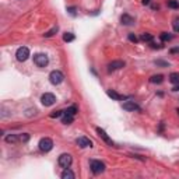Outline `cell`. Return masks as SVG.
<instances>
[{
	"instance_id": "obj_29",
	"label": "cell",
	"mask_w": 179,
	"mask_h": 179,
	"mask_svg": "<svg viewBox=\"0 0 179 179\" xmlns=\"http://www.w3.org/2000/svg\"><path fill=\"white\" fill-rule=\"evenodd\" d=\"M127 38H129V41H130V42H134V44H137V42H139V38H137L134 34H129V37H127Z\"/></svg>"
},
{
	"instance_id": "obj_16",
	"label": "cell",
	"mask_w": 179,
	"mask_h": 179,
	"mask_svg": "<svg viewBox=\"0 0 179 179\" xmlns=\"http://www.w3.org/2000/svg\"><path fill=\"white\" fill-rule=\"evenodd\" d=\"M162 81H164L162 74H156V76H151L150 77V83H153V84H161Z\"/></svg>"
},
{
	"instance_id": "obj_31",
	"label": "cell",
	"mask_w": 179,
	"mask_h": 179,
	"mask_svg": "<svg viewBox=\"0 0 179 179\" xmlns=\"http://www.w3.org/2000/svg\"><path fill=\"white\" fill-rule=\"evenodd\" d=\"M150 1H151V0H141V3H143L144 6H146V4H150Z\"/></svg>"
},
{
	"instance_id": "obj_6",
	"label": "cell",
	"mask_w": 179,
	"mask_h": 179,
	"mask_svg": "<svg viewBox=\"0 0 179 179\" xmlns=\"http://www.w3.org/2000/svg\"><path fill=\"white\" fill-rule=\"evenodd\" d=\"M16 57H17L18 62H25V60L30 57V49H28L27 46L18 48L17 52H16Z\"/></svg>"
},
{
	"instance_id": "obj_4",
	"label": "cell",
	"mask_w": 179,
	"mask_h": 179,
	"mask_svg": "<svg viewBox=\"0 0 179 179\" xmlns=\"http://www.w3.org/2000/svg\"><path fill=\"white\" fill-rule=\"evenodd\" d=\"M38 146H39V150H41V151L48 153V151H50V150L53 148V141H52V139H49V137H44V139L39 140Z\"/></svg>"
},
{
	"instance_id": "obj_14",
	"label": "cell",
	"mask_w": 179,
	"mask_h": 179,
	"mask_svg": "<svg viewBox=\"0 0 179 179\" xmlns=\"http://www.w3.org/2000/svg\"><path fill=\"white\" fill-rule=\"evenodd\" d=\"M60 178H62V179H74V178H76V175H74V172L71 171V169H69V168H64V171L62 172Z\"/></svg>"
},
{
	"instance_id": "obj_9",
	"label": "cell",
	"mask_w": 179,
	"mask_h": 179,
	"mask_svg": "<svg viewBox=\"0 0 179 179\" xmlns=\"http://www.w3.org/2000/svg\"><path fill=\"white\" fill-rule=\"evenodd\" d=\"M123 109L125 111H127V112H134V111H141V108L136 104L134 101H126V102H123Z\"/></svg>"
},
{
	"instance_id": "obj_12",
	"label": "cell",
	"mask_w": 179,
	"mask_h": 179,
	"mask_svg": "<svg viewBox=\"0 0 179 179\" xmlns=\"http://www.w3.org/2000/svg\"><path fill=\"white\" fill-rule=\"evenodd\" d=\"M106 95H108L109 98L115 100V101H120V100H125V97H123V95L117 94L116 91H113V90H106Z\"/></svg>"
},
{
	"instance_id": "obj_25",
	"label": "cell",
	"mask_w": 179,
	"mask_h": 179,
	"mask_svg": "<svg viewBox=\"0 0 179 179\" xmlns=\"http://www.w3.org/2000/svg\"><path fill=\"white\" fill-rule=\"evenodd\" d=\"M20 140L23 141V143H27V141L30 140V134H28V133H23V134L20 136Z\"/></svg>"
},
{
	"instance_id": "obj_32",
	"label": "cell",
	"mask_w": 179,
	"mask_h": 179,
	"mask_svg": "<svg viewBox=\"0 0 179 179\" xmlns=\"http://www.w3.org/2000/svg\"><path fill=\"white\" fill-rule=\"evenodd\" d=\"M172 91H179V84H178V86L173 87V88H172Z\"/></svg>"
},
{
	"instance_id": "obj_19",
	"label": "cell",
	"mask_w": 179,
	"mask_h": 179,
	"mask_svg": "<svg viewBox=\"0 0 179 179\" xmlns=\"http://www.w3.org/2000/svg\"><path fill=\"white\" fill-rule=\"evenodd\" d=\"M169 81H171L172 84L178 86L179 84V73H171V74H169Z\"/></svg>"
},
{
	"instance_id": "obj_24",
	"label": "cell",
	"mask_w": 179,
	"mask_h": 179,
	"mask_svg": "<svg viewBox=\"0 0 179 179\" xmlns=\"http://www.w3.org/2000/svg\"><path fill=\"white\" fill-rule=\"evenodd\" d=\"M168 7L179 8V1H178V0H168Z\"/></svg>"
},
{
	"instance_id": "obj_17",
	"label": "cell",
	"mask_w": 179,
	"mask_h": 179,
	"mask_svg": "<svg viewBox=\"0 0 179 179\" xmlns=\"http://www.w3.org/2000/svg\"><path fill=\"white\" fill-rule=\"evenodd\" d=\"M57 31H59V27H57V25H55L53 28H50L49 31H46L45 34H44V37H45V38H50V37H53Z\"/></svg>"
},
{
	"instance_id": "obj_27",
	"label": "cell",
	"mask_w": 179,
	"mask_h": 179,
	"mask_svg": "<svg viewBox=\"0 0 179 179\" xmlns=\"http://www.w3.org/2000/svg\"><path fill=\"white\" fill-rule=\"evenodd\" d=\"M172 25H173V31L179 32V18H175L173 23H172Z\"/></svg>"
},
{
	"instance_id": "obj_21",
	"label": "cell",
	"mask_w": 179,
	"mask_h": 179,
	"mask_svg": "<svg viewBox=\"0 0 179 179\" xmlns=\"http://www.w3.org/2000/svg\"><path fill=\"white\" fill-rule=\"evenodd\" d=\"M160 38H161V41H162V42H167V41H171V39L173 38V35H172V34H169V32H161Z\"/></svg>"
},
{
	"instance_id": "obj_2",
	"label": "cell",
	"mask_w": 179,
	"mask_h": 179,
	"mask_svg": "<svg viewBox=\"0 0 179 179\" xmlns=\"http://www.w3.org/2000/svg\"><path fill=\"white\" fill-rule=\"evenodd\" d=\"M90 168H91V172L94 175H100L105 171V164L102 161H98V160H93V161H90Z\"/></svg>"
},
{
	"instance_id": "obj_11",
	"label": "cell",
	"mask_w": 179,
	"mask_h": 179,
	"mask_svg": "<svg viewBox=\"0 0 179 179\" xmlns=\"http://www.w3.org/2000/svg\"><path fill=\"white\" fill-rule=\"evenodd\" d=\"M77 144L80 146L81 148H87V147H93V141L90 140L88 137H78L77 139Z\"/></svg>"
},
{
	"instance_id": "obj_26",
	"label": "cell",
	"mask_w": 179,
	"mask_h": 179,
	"mask_svg": "<svg viewBox=\"0 0 179 179\" xmlns=\"http://www.w3.org/2000/svg\"><path fill=\"white\" fill-rule=\"evenodd\" d=\"M154 63H156L157 66H161V67H168V66H169V63H168V62H164V60H156Z\"/></svg>"
},
{
	"instance_id": "obj_15",
	"label": "cell",
	"mask_w": 179,
	"mask_h": 179,
	"mask_svg": "<svg viewBox=\"0 0 179 179\" xmlns=\"http://www.w3.org/2000/svg\"><path fill=\"white\" fill-rule=\"evenodd\" d=\"M78 112V108L76 106V105H71V106H69L67 109H64L63 111V113L64 115H71V116H76V113Z\"/></svg>"
},
{
	"instance_id": "obj_5",
	"label": "cell",
	"mask_w": 179,
	"mask_h": 179,
	"mask_svg": "<svg viewBox=\"0 0 179 179\" xmlns=\"http://www.w3.org/2000/svg\"><path fill=\"white\" fill-rule=\"evenodd\" d=\"M57 162H59V165L62 167L63 169H64V168H70L71 162H73V158H71L70 154H66V153H64V154H60V156H59Z\"/></svg>"
},
{
	"instance_id": "obj_22",
	"label": "cell",
	"mask_w": 179,
	"mask_h": 179,
	"mask_svg": "<svg viewBox=\"0 0 179 179\" xmlns=\"http://www.w3.org/2000/svg\"><path fill=\"white\" fill-rule=\"evenodd\" d=\"M76 37H74V34H71V32H66L64 35H63V41L64 42H71V41H74Z\"/></svg>"
},
{
	"instance_id": "obj_1",
	"label": "cell",
	"mask_w": 179,
	"mask_h": 179,
	"mask_svg": "<svg viewBox=\"0 0 179 179\" xmlns=\"http://www.w3.org/2000/svg\"><path fill=\"white\" fill-rule=\"evenodd\" d=\"M63 80H64V74L60 70H53L49 73V81L53 84V86H59L62 84Z\"/></svg>"
},
{
	"instance_id": "obj_34",
	"label": "cell",
	"mask_w": 179,
	"mask_h": 179,
	"mask_svg": "<svg viewBox=\"0 0 179 179\" xmlns=\"http://www.w3.org/2000/svg\"><path fill=\"white\" fill-rule=\"evenodd\" d=\"M176 112H178V113H179V109H178V111H176Z\"/></svg>"
},
{
	"instance_id": "obj_28",
	"label": "cell",
	"mask_w": 179,
	"mask_h": 179,
	"mask_svg": "<svg viewBox=\"0 0 179 179\" xmlns=\"http://www.w3.org/2000/svg\"><path fill=\"white\" fill-rule=\"evenodd\" d=\"M63 116V111H55L50 113V117H60Z\"/></svg>"
},
{
	"instance_id": "obj_20",
	"label": "cell",
	"mask_w": 179,
	"mask_h": 179,
	"mask_svg": "<svg viewBox=\"0 0 179 179\" xmlns=\"http://www.w3.org/2000/svg\"><path fill=\"white\" fill-rule=\"evenodd\" d=\"M73 120H74V116H71V115H64V113H63L62 123H64V125H70V123H73Z\"/></svg>"
},
{
	"instance_id": "obj_13",
	"label": "cell",
	"mask_w": 179,
	"mask_h": 179,
	"mask_svg": "<svg viewBox=\"0 0 179 179\" xmlns=\"http://www.w3.org/2000/svg\"><path fill=\"white\" fill-rule=\"evenodd\" d=\"M120 23L123 24V25H132L134 23V18L132 16H129V14H123V16L120 17Z\"/></svg>"
},
{
	"instance_id": "obj_33",
	"label": "cell",
	"mask_w": 179,
	"mask_h": 179,
	"mask_svg": "<svg viewBox=\"0 0 179 179\" xmlns=\"http://www.w3.org/2000/svg\"><path fill=\"white\" fill-rule=\"evenodd\" d=\"M172 53H175V52H179V48H175V49H171Z\"/></svg>"
},
{
	"instance_id": "obj_7",
	"label": "cell",
	"mask_w": 179,
	"mask_h": 179,
	"mask_svg": "<svg viewBox=\"0 0 179 179\" xmlns=\"http://www.w3.org/2000/svg\"><path fill=\"white\" fill-rule=\"evenodd\" d=\"M41 102H42V105H45V106H52L55 102H56V98H55L53 94L45 93L41 97Z\"/></svg>"
},
{
	"instance_id": "obj_10",
	"label": "cell",
	"mask_w": 179,
	"mask_h": 179,
	"mask_svg": "<svg viewBox=\"0 0 179 179\" xmlns=\"http://www.w3.org/2000/svg\"><path fill=\"white\" fill-rule=\"evenodd\" d=\"M122 67H125V62L123 60H113V62H111L108 64V71H115V70H119V69H122Z\"/></svg>"
},
{
	"instance_id": "obj_30",
	"label": "cell",
	"mask_w": 179,
	"mask_h": 179,
	"mask_svg": "<svg viewBox=\"0 0 179 179\" xmlns=\"http://www.w3.org/2000/svg\"><path fill=\"white\" fill-rule=\"evenodd\" d=\"M67 11L70 13L71 16H76V7H69L67 8Z\"/></svg>"
},
{
	"instance_id": "obj_18",
	"label": "cell",
	"mask_w": 179,
	"mask_h": 179,
	"mask_svg": "<svg viewBox=\"0 0 179 179\" xmlns=\"http://www.w3.org/2000/svg\"><path fill=\"white\" fill-rule=\"evenodd\" d=\"M18 140H20V136H17V134H8V136H6V141L11 143V144L17 143Z\"/></svg>"
},
{
	"instance_id": "obj_3",
	"label": "cell",
	"mask_w": 179,
	"mask_h": 179,
	"mask_svg": "<svg viewBox=\"0 0 179 179\" xmlns=\"http://www.w3.org/2000/svg\"><path fill=\"white\" fill-rule=\"evenodd\" d=\"M34 63L38 67H46L49 63V57L45 53H35L34 55Z\"/></svg>"
},
{
	"instance_id": "obj_23",
	"label": "cell",
	"mask_w": 179,
	"mask_h": 179,
	"mask_svg": "<svg viewBox=\"0 0 179 179\" xmlns=\"http://www.w3.org/2000/svg\"><path fill=\"white\" fill-rule=\"evenodd\" d=\"M140 39L141 41H144V42H151V41H153V35L148 34V32H144V34H141Z\"/></svg>"
},
{
	"instance_id": "obj_8",
	"label": "cell",
	"mask_w": 179,
	"mask_h": 179,
	"mask_svg": "<svg viewBox=\"0 0 179 179\" xmlns=\"http://www.w3.org/2000/svg\"><path fill=\"white\" fill-rule=\"evenodd\" d=\"M95 132H97V134H98V136H100V137H101V139L105 141L106 144H109V146H115V143L112 141V139H111L108 134H106V132H105L104 129H101V127H97V129H95Z\"/></svg>"
}]
</instances>
